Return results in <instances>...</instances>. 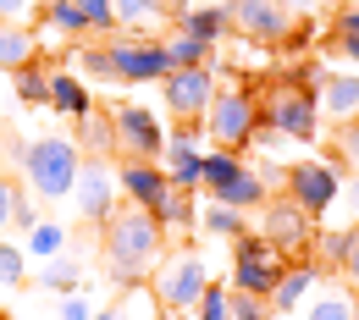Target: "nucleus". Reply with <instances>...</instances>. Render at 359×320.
Masks as SVG:
<instances>
[{
    "instance_id": "4",
    "label": "nucleus",
    "mask_w": 359,
    "mask_h": 320,
    "mask_svg": "<svg viewBox=\"0 0 359 320\" xmlns=\"http://www.w3.org/2000/svg\"><path fill=\"white\" fill-rule=\"evenodd\" d=\"M260 127V99L249 89H216L210 111H205V133L216 138V149H249V138Z\"/></svg>"
},
{
    "instance_id": "7",
    "label": "nucleus",
    "mask_w": 359,
    "mask_h": 320,
    "mask_svg": "<svg viewBox=\"0 0 359 320\" xmlns=\"http://www.w3.org/2000/svg\"><path fill=\"white\" fill-rule=\"evenodd\" d=\"M111 67H116V83H161L172 72L166 45L161 39H138V34H111Z\"/></svg>"
},
{
    "instance_id": "36",
    "label": "nucleus",
    "mask_w": 359,
    "mask_h": 320,
    "mask_svg": "<svg viewBox=\"0 0 359 320\" xmlns=\"http://www.w3.org/2000/svg\"><path fill=\"white\" fill-rule=\"evenodd\" d=\"M332 160L348 166V172H359V116H354V122H343V127L332 133Z\"/></svg>"
},
{
    "instance_id": "47",
    "label": "nucleus",
    "mask_w": 359,
    "mask_h": 320,
    "mask_svg": "<svg viewBox=\"0 0 359 320\" xmlns=\"http://www.w3.org/2000/svg\"><path fill=\"white\" fill-rule=\"evenodd\" d=\"M337 50H343V55H348V61L359 67V34H354V39H337Z\"/></svg>"
},
{
    "instance_id": "15",
    "label": "nucleus",
    "mask_w": 359,
    "mask_h": 320,
    "mask_svg": "<svg viewBox=\"0 0 359 320\" xmlns=\"http://www.w3.org/2000/svg\"><path fill=\"white\" fill-rule=\"evenodd\" d=\"M315 99H320V116L326 122H354L359 116V72H320L315 78Z\"/></svg>"
},
{
    "instance_id": "18",
    "label": "nucleus",
    "mask_w": 359,
    "mask_h": 320,
    "mask_svg": "<svg viewBox=\"0 0 359 320\" xmlns=\"http://www.w3.org/2000/svg\"><path fill=\"white\" fill-rule=\"evenodd\" d=\"M320 276H326V271H320L315 260H304V265H287V271H282V281H276V293H271V309H276V315H299Z\"/></svg>"
},
{
    "instance_id": "24",
    "label": "nucleus",
    "mask_w": 359,
    "mask_h": 320,
    "mask_svg": "<svg viewBox=\"0 0 359 320\" xmlns=\"http://www.w3.org/2000/svg\"><path fill=\"white\" fill-rule=\"evenodd\" d=\"M310 260H315L326 276H343V260H348V227H326V232L315 227Z\"/></svg>"
},
{
    "instance_id": "38",
    "label": "nucleus",
    "mask_w": 359,
    "mask_h": 320,
    "mask_svg": "<svg viewBox=\"0 0 359 320\" xmlns=\"http://www.w3.org/2000/svg\"><path fill=\"white\" fill-rule=\"evenodd\" d=\"M78 6H83L89 34H100V39H111V34H116V0H78Z\"/></svg>"
},
{
    "instance_id": "5",
    "label": "nucleus",
    "mask_w": 359,
    "mask_h": 320,
    "mask_svg": "<svg viewBox=\"0 0 359 320\" xmlns=\"http://www.w3.org/2000/svg\"><path fill=\"white\" fill-rule=\"evenodd\" d=\"M205 188H210V199H222L232 210L266 204V177H260L255 166H243L232 149H210V155H205Z\"/></svg>"
},
{
    "instance_id": "2",
    "label": "nucleus",
    "mask_w": 359,
    "mask_h": 320,
    "mask_svg": "<svg viewBox=\"0 0 359 320\" xmlns=\"http://www.w3.org/2000/svg\"><path fill=\"white\" fill-rule=\"evenodd\" d=\"M315 78L320 72H304V78H276L260 99V122L276 127L293 144H310L320 133V99H315Z\"/></svg>"
},
{
    "instance_id": "31",
    "label": "nucleus",
    "mask_w": 359,
    "mask_h": 320,
    "mask_svg": "<svg viewBox=\"0 0 359 320\" xmlns=\"http://www.w3.org/2000/svg\"><path fill=\"white\" fill-rule=\"evenodd\" d=\"M155 221H161L166 232H177V227H188V221H194V199H188V188H172V193L155 204Z\"/></svg>"
},
{
    "instance_id": "30",
    "label": "nucleus",
    "mask_w": 359,
    "mask_h": 320,
    "mask_svg": "<svg viewBox=\"0 0 359 320\" xmlns=\"http://www.w3.org/2000/svg\"><path fill=\"white\" fill-rule=\"evenodd\" d=\"M78 281H83V265L67 260V254H55L45 271H39V287H50V293H78Z\"/></svg>"
},
{
    "instance_id": "46",
    "label": "nucleus",
    "mask_w": 359,
    "mask_h": 320,
    "mask_svg": "<svg viewBox=\"0 0 359 320\" xmlns=\"http://www.w3.org/2000/svg\"><path fill=\"white\" fill-rule=\"evenodd\" d=\"M343 188H348V204H354V221H359V172H348V183H343Z\"/></svg>"
},
{
    "instance_id": "29",
    "label": "nucleus",
    "mask_w": 359,
    "mask_h": 320,
    "mask_svg": "<svg viewBox=\"0 0 359 320\" xmlns=\"http://www.w3.org/2000/svg\"><path fill=\"white\" fill-rule=\"evenodd\" d=\"M166 11H161V0H116V28H128V34H144V28H155Z\"/></svg>"
},
{
    "instance_id": "33",
    "label": "nucleus",
    "mask_w": 359,
    "mask_h": 320,
    "mask_svg": "<svg viewBox=\"0 0 359 320\" xmlns=\"http://www.w3.org/2000/svg\"><path fill=\"white\" fill-rule=\"evenodd\" d=\"M78 72L94 83H116V67H111V45H83L78 50Z\"/></svg>"
},
{
    "instance_id": "19",
    "label": "nucleus",
    "mask_w": 359,
    "mask_h": 320,
    "mask_svg": "<svg viewBox=\"0 0 359 320\" xmlns=\"http://www.w3.org/2000/svg\"><path fill=\"white\" fill-rule=\"evenodd\" d=\"M78 155H89V160L116 155V122H111V111L94 105L89 116H78Z\"/></svg>"
},
{
    "instance_id": "51",
    "label": "nucleus",
    "mask_w": 359,
    "mask_h": 320,
    "mask_svg": "<svg viewBox=\"0 0 359 320\" xmlns=\"http://www.w3.org/2000/svg\"><path fill=\"white\" fill-rule=\"evenodd\" d=\"M354 320H359V298H354Z\"/></svg>"
},
{
    "instance_id": "50",
    "label": "nucleus",
    "mask_w": 359,
    "mask_h": 320,
    "mask_svg": "<svg viewBox=\"0 0 359 320\" xmlns=\"http://www.w3.org/2000/svg\"><path fill=\"white\" fill-rule=\"evenodd\" d=\"M315 6H348V0H315Z\"/></svg>"
},
{
    "instance_id": "23",
    "label": "nucleus",
    "mask_w": 359,
    "mask_h": 320,
    "mask_svg": "<svg viewBox=\"0 0 359 320\" xmlns=\"http://www.w3.org/2000/svg\"><path fill=\"white\" fill-rule=\"evenodd\" d=\"M28 61H39V39L17 22H0V72H17Z\"/></svg>"
},
{
    "instance_id": "12",
    "label": "nucleus",
    "mask_w": 359,
    "mask_h": 320,
    "mask_svg": "<svg viewBox=\"0 0 359 320\" xmlns=\"http://www.w3.org/2000/svg\"><path fill=\"white\" fill-rule=\"evenodd\" d=\"M260 232H266L282 254H304V249L315 243V216L299 204V199H293V193H282V199H271V204H266Z\"/></svg>"
},
{
    "instance_id": "11",
    "label": "nucleus",
    "mask_w": 359,
    "mask_h": 320,
    "mask_svg": "<svg viewBox=\"0 0 359 320\" xmlns=\"http://www.w3.org/2000/svg\"><path fill=\"white\" fill-rule=\"evenodd\" d=\"M111 122H116V149H122V160H155V155H166V133H161V122L144 111V105H116L111 111Z\"/></svg>"
},
{
    "instance_id": "39",
    "label": "nucleus",
    "mask_w": 359,
    "mask_h": 320,
    "mask_svg": "<svg viewBox=\"0 0 359 320\" xmlns=\"http://www.w3.org/2000/svg\"><path fill=\"white\" fill-rule=\"evenodd\" d=\"M271 298H255V293H232V320H271Z\"/></svg>"
},
{
    "instance_id": "27",
    "label": "nucleus",
    "mask_w": 359,
    "mask_h": 320,
    "mask_svg": "<svg viewBox=\"0 0 359 320\" xmlns=\"http://www.w3.org/2000/svg\"><path fill=\"white\" fill-rule=\"evenodd\" d=\"M45 34L83 39V34H89V22H83V6H78V0H50V6H45Z\"/></svg>"
},
{
    "instance_id": "48",
    "label": "nucleus",
    "mask_w": 359,
    "mask_h": 320,
    "mask_svg": "<svg viewBox=\"0 0 359 320\" xmlns=\"http://www.w3.org/2000/svg\"><path fill=\"white\" fill-rule=\"evenodd\" d=\"M161 11H166V17H172V22H177L182 11H188V0H161Z\"/></svg>"
},
{
    "instance_id": "32",
    "label": "nucleus",
    "mask_w": 359,
    "mask_h": 320,
    "mask_svg": "<svg viewBox=\"0 0 359 320\" xmlns=\"http://www.w3.org/2000/svg\"><path fill=\"white\" fill-rule=\"evenodd\" d=\"M11 78H17V94H22L28 105H50V72L39 67V61H28V67H17Z\"/></svg>"
},
{
    "instance_id": "43",
    "label": "nucleus",
    "mask_w": 359,
    "mask_h": 320,
    "mask_svg": "<svg viewBox=\"0 0 359 320\" xmlns=\"http://www.w3.org/2000/svg\"><path fill=\"white\" fill-rule=\"evenodd\" d=\"M343 276H348V281L359 287V221L348 227V260H343Z\"/></svg>"
},
{
    "instance_id": "49",
    "label": "nucleus",
    "mask_w": 359,
    "mask_h": 320,
    "mask_svg": "<svg viewBox=\"0 0 359 320\" xmlns=\"http://www.w3.org/2000/svg\"><path fill=\"white\" fill-rule=\"evenodd\" d=\"M161 320H188V315H182V309H161Z\"/></svg>"
},
{
    "instance_id": "41",
    "label": "nucleus",
    "mask_w": 359,
    "mask_h": 320,
    "mask_svg": "<svg viewBox=\"0 0 359 320\" xmlns=\"http://www.w3.org/2000/svg\"><path fill=\"white\" fill-rule=\"evenodd\" d=\"M11 227H22V232L39 227V204H34V193H28V188H22V199H17V216H11Z\"/></svg>"
},
{
    "instance_id": "28",
    "label": "nucleus",
    "mask_w": 359,
    "mask_h": 320,
    "mask_svg": "<svg viewBox=\"0 0 359 320\" xmlns=\"http://www.w3.org/2000/svg\"><path fill=\"white\" fill-rule=\"evenodd\" d=\"M194 221L210 232V237H243V232H249V227H243V210H232V204H222V199H210Z\"/></svg>"
},
{
    "instance_id": "3",
    "label": "nucleus",
    "mask_w": 359,
    "mask_h": 320,
    "mask_svg": "<svg viewBox=\"0 0 359 320\" xmlns=\"http://www.w3.org/2000/svg\"><path fill=\"white\" fill-rule=\"evenodd\" d=\"M78 166H83V155H78L72 138H34L17 172L28 177V193H34V199H50V204H55V199H72Z\"/></svg>"
},
{
    "instance_id": "34",
    "label": "nucleus",
    "mask_w": 359,
    "mask_h": 320,
    "mask_svg": "<svg viewBox=\"0 0 359 320\" xmlns=\"http://www.w3.org/2000/svg\"><path fill=\"white\" fill-rule=\"evenodd\" d=\"M194 320H232V287L210 281V287L199 293V304H194Z\"/></svg>"
},
{
    "instance_id": "37",
    "label": "nucleus",
    "mask_w": 359,
    "mask_h": 320,
    "mask_svg": "<svg viewBox=\"0 0 359 320\" xmlns=\"http://www.w3.org/2000/svg\"><path fill=\"white\" fill-rule=\"evenodd\" d=\"M28 281V249L0 243V287H22Z\"/></svg>"
},
{
    "instance_id": "1",
    "label": "nucleus",
    "mask_w": 359,
    "mask_h": 320,
    "mask_svg": "<svg viewBox=\"0 0 359 320\" xmlns=\"http://www.w3.org/2000/svg\"><path fill=\"white\" fill-rule=\"evenodd\" d=\"M161 254H166V227L155 221V210H144V204L111 210V221H105V271H111L116 287H138Z\"/></svg>"
},
{
    "instance_id": "6",
    "label": "nucleus",
    "mask_w": 359,
    "mask_h": 320,
    "mask_svg": "<svg viewBox=\"0 0 359 320\" xmlns=\"http://www.w3.org/2000/svg\"><path fill=\"white\" fill-rule=\"evenodd\" d=\"M155 298H161V309H194L199 304V293L210 287V265L194 254V249H182L172 254L166 265H155Z\"/></svg>"
},
{
    "instance_id": "42",
    "label": "nucleus",
    "mask_w": 359,
    "mask_h": 320,
    "mask_svg": "<svg viewBox=\"0 0 359 320\" xmlns=\"http://www.w3.org/2000/svg\"><path fill=\"white\" fill-rule=\"evenodd\" d=\"M359 34V6L348 0V6H337V39H354Z\"/></svg>"
},
{
    "instance_id": "22",
    "label": "nucleus",
    "mask_w": 359,
    "mask_h": 320,
    "mask_svg": "<svg viewBox=\"0 0 359 320\" xmlns=\"http://www.w3.org/2000/svg\"><path fill=\"white\" fill-rule=\"evenodd\" d=\"M94 320H161V298H155V287H122V298L111 304V309H100Z\"/></svg>"
},
{
    "instance_id": "25",
    "label": "nucleus",
    "mask_w": 359,
    "mask_h": 320,
    "mask_svg": "<svg viewBox=\"0 0 359 320\" xmlns=\"http://www.w3.org/2000/svg\"><path fill=\"white\" fill-rule=\"evenodd\" d=\"M287 265H232V293H255V298H271L276 281H282Z\"/></svg>"
},
{
    "instance_id": "17",
    "label": "nucleus",
    "mask_w": 359,
    "mask_h": 320,
    "mask_svg": "<svg viewBox=\"0 0 359 320\" xmlns=\"http://www.w3.org/2000/svg\"><path fill=\"white\" fill-rule=\"evenodd\" d=\"M205 133V127H199ZM199 133H177L166 138V177H172V188H205V155H199Z\"/></svg>"
},
{
    "instance_id": "16",
    "label": "nucleus",
    "mask_w": 359,
    "mask_h": 320,
    "mask_svg": "<svg viewBox=\"0 0 359 320\" xmlns=\"http://www.w3.org/2000/svg\"><path fill=\"white\" fill-rule=\"evenodd\" d=\"M354 298H359V287L348 276H320L299 315L304 320H354Z\"/></svg>"
},
{
    "instance_id": "10",
    "label": "nucleus",
    "mask_w": 359,
    "mask_h": 320,
    "mask_svg": "<svg viewBox=\"0 0 359 320\" xmlns=\"http://www.w3.org/2000/svg\"><path fill=\"white\" fill-rule=\"evenodd\" d=\"M226 6H232V34L255 45H282L293 34V11L282 0H226Z\"/></svg>"
},
{
    "instance_id": "8",
    "label": "nucleus",
    "mask_w": 359,
    "mask_h": 320,
    "mask_svg": "<svg viewBox=\"0 0 359 320\" xmlns=\"http://www.w3.org/2000/svg\"><path fill=\"white\" fill-rule=\"evenodd\" d=\"M287 193L320 216V210H332V199L343 193V166L332 160V155H315V160H299V166H287Z\"/></svg>"
},
{
    "instance_id": "35",
    "label": "nucleus",
    "mask_w": 359,
    "mask_h": 320,
    "mask_svg": "<svg viewBox=\"0 0 359 320\" xmlns=\"http://www.w3.org/2000/svg\"><path fill=\"white\" fill-rule=\"evenodd\" d=\"M67 249V227L61 221H39V227L28 232V254H45V260H55Z\"/></svg>"
},
{
    "instance_id": "13",
    "label": "nucleus",
    "mask_w": 359,
    "mask_h": 320,
    "mask_svg": "<svg viewBox=\"0 0 359 320\" xmlns=\"http://www.w3.org/2000/svg\"><path fill=\"white\" fill-rule=\"evenodd\" d=\"M72 204H78L83 221H111V210H116V172H105L100 160H83L78 183H72Z\"/></svg>"
},
{
    "instance_id": "9",
    "label": "nucleus",
    "mask_w": 359,
    "mask_h": 320,
    "mask_svg": "<svg viewBox=\"0 0 359 320\" xmlns=\"http://www.w3.org/2000/svg\"><path fill=\"white\" fill-rule=\"evenodd\" d=\"M166 105H172V116L177 122H199L205 127V111H210V99H216V78H210V67H172L166 78Z\"/></svg>"
},
{
    "instance_id": "26",
    "label": "nucleus",
    "mask_w": 359,
    "mask_h": 320,
    "mask_svg": "<svg viewBox=\"0 0 359 320\" xmlns=\"http://www.w3.org/2000/svg\"><path fill=\"white\" fill-rule=\"evenodd\" d=\"M161 45H166V61H172V67H210V55H216V45H205V39H199V34H172V39H161Z\"/></svg>"
},
{
    "instance_id": "40",
    "label": "nucleus",
    "mask_w": 359,
    "mask_h": 320,
    "mask_svg": "<svg viewBox=\"0 0 359 320\" xmlns=\"http://www.w3.org/2000/svg\"><path fill=\"white\" fill-rule=\"evenodd\" d=\"M17 199H22V183L0 172V232L11 227V216H17Z\"/></svg>"
},
{
    "instance_id": "45",
    "label": "nucleus",
    "mask_w": 359,
    "mask_h": 320,
    "mask_svg": "<svg viewBox=\"0 0 359 320\" xmlns=\"http://www.w3.org/2000/svg\"><path fill=\"white\" fill-rule=\"evenodd\" d=\"M28 6H34V0H0V22H17Z\"/></svg>"
},
{
    "instance_id": "21",
    "label": "nucleus",
    "mask_w": 359,
    "mask_h": 320,
    "mask_svg": "<svg viewBox=\"0 0 359 320\" xmlns=\"http://www.w3.org/2000/svg\"><path fill=\"white\" fill-rule=\"evenodd\" d=\"M50 105L61 111V116H89L94 111V89L83 83V78H72V72H50Z\"/></svg>"
},
{
    "instance_id": "44",
    "label": "nucleus",
    "mask_w": 359,
    "mask_h": 320,
    "mask_svg": "<svg viewBox=\"0 0 359 320\" xmlns=\"http://www.w3.org/2000/svg\"><path fill=\"white\" fill-rule=\"evenodd\" d=\"M61 320H94V309L78 298V293H67V304H61Z\"/></svg>"
},
{
    "instance_id": "14",
    "label": "nucleus",
    "mask_w": 359,
    "mask_h": 320,
    "mask_svg": "<svg viewBox=\"0 0 359 320\" xmlns=\"http://www.w3.org/2000/svg\"><path fill=\"white\" fill-rule=\"evenodd\" d=\"M116 188L128 193V204H144V210H155V204L172 193V177H166V166H155V160H122V172H116Z\"/></svg>"
},
{
    "instance_id": "20",
    "label": "nucleus",
    "mask_w": 359,
    "mask_h": 320,
    "mask_svg": "<svg viewBox=\"0 0 359 320\" xmlns=\"http://www.w3.org/2000/svg\"><path fill=\"white\" fill-rule=\"evenodd\" d=\"M177 28L182 34H199V39H205V45H222L226 34H232V6H188V11H182L177 17Z\"/></svg>"
}]
</instances>
